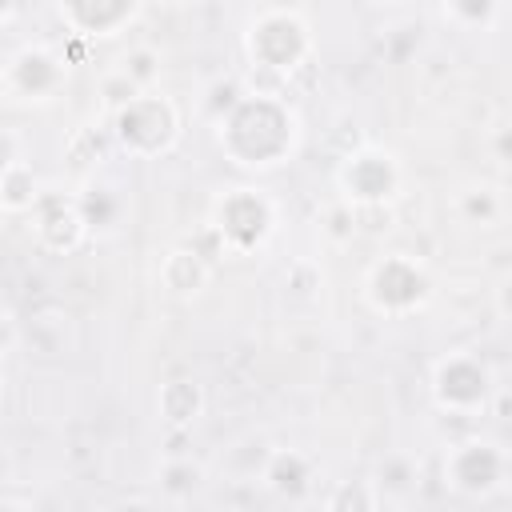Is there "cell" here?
<instances>
[{
	"mask_svg": "<svg viewBox=\"0 0 512 512\" xmlns=\"http://www.w3.org/2000/svg\"><path fill=\"white\" fill-rule=\"evenodd\" d=\"M400 188V168L380 148H360L340 164V192L352 208H380Z\"/></svg>",
	"mask_w": 512,
	"mask_h": 512,
	"instance_id": "4",
	"label": "cell"
},
{
	"mask_svg": "<svg viewBox=\"0 0 512 512\" xmlns=\"http://www.w3.org/2000/svg\"><path fill=\"white\" fill-rule=\"evenodd\" d=\"M120 72H124L132 84L148 88V84L160 76V56H156V48H132V52L120 60Z\"/></svg>",
	"mask_w": 512,
	"mask_h": 512,
	"instance_id": "17",
	"label": "cell"
},
{
	"mask_svg": "<svg viewBox=\"0 0 512 512\" xmlns=\"http://www.w3.org/2000/svg\"><path fill=\"white\" fill-rule=\"evenodd\" d=\"M104 152H108V144H104V136L96 132V128H76L72 136H68V144H64V160H68V168H76V172H88V168H96L100 160H104Z\"/></svg>",
	"mask_w": 512,
	"mask_h": 512,
	"instance_id": "14",
	"label": "cell"
},
{
	"mask_svg": "<svg viewBox=\"0 0 512 512\" xmlns=\"http://www.w3.org/2000/svg\"><path fill=\"white\" fill-rule=\"evenodd\" d=\"M448 484L456 492H468V496H484L500 484V472H504V456L496 452V444H484V440H468L460 444L452 456H448Z\"/></svg>",
	"mask_w": 512,
	"mask_h": 512,
	"instance_id": "8",
	"label": "cell"
},
{
	"mask_svg": "<svg viewBox=\"0 0 512 512\" xmlns=\"http://www.w3.org/2000/svg\"><path fill=\"white\" fill-rule=\"evenodd\" d=\"M444 12L464 28H484L496 20L500 0H444Z\"/></svg>",
	"mask_w": 512,
	"mask_h": 512,
	"instance_id": "16",
	"label": "cell"
},
{
	"mask_svg": "<svg viewBox=\"0 0 512 512\" xmlns=\"http://www.w3.org/2000/svg\"><path fill=\"white\" fill-rule=\"evenodd\" d=\"M460 212L472 220V224H492L500 216V196L492 188H472L460 196Z\"/></svg>",
	"mask_w": 512,
	"mask_h": 512,
	"instance_id": "18",
	"label": "cell"
},
{
	"mask_svg": "<svg viewBox=\"0 0 512 512\" xmlns=\"http://www.w3.org/2000/svg\"><path fill=\"white\" fill-rule=\"evenodd\" d=\"M492 144H496V156L512 164V124H504V128L496 132V140H492Z\"/></svg>",
	"mask_w": 512,
	"mask_h": 512,
	"instance_id": "21",
	"label": "cell"
},
{
	"mask_svg": "<svg viewBox=\"0 0 512 512\" xmlns=\"http://www.w3.org/2000/svg\"><path fill=\"white\" fill-rule=\"evenodd\" d=\"M208 276H212V264L208 256H200L196 248H172L164 252L160 260V288L176 300H192L208 288Z\"/></svg>",
	"mask_w": 512,
	"mask_h": 512,
	"instance_id": "9",
	"label": "cell"
},
{
	"mask_svg": "<svg viewBox=\"0 0 512 512\" xmlns=\"http://www.w3.org/2000/svg\"><path fill=\"white\" fill-rule=\"evenodd\" d=\"M156 408H160V416H164V424H168L172 432H184V428H192V424L200 420V412H204V392H200L196 380H168V384H160Z\"/></svg>",
	"mask_w": 512,
	"mask_h": 512,
	"instance_id": "11",
	"label": "cell"
},
{
	"mask_svg": "<svg viewBox=\"0 0 512 512\" xmlns=\"http://www.w3.org/2000/svg\"><path fill=\"white\" fill-rule=\"evenodd\" d=\"M4 84H8V92H12L16 100L48 104V100L68 84V64H64V56H56L52 48H44V44L32 48V44H28V48H20V52L8 60Z\"/></svg>",
	"mask_w": 512,
	"mask_h": 512,
	"instance_id": "6",
	"label": "cell"
},
{
	"mask_svg": "<svg viewBox=\"0 0 512 512\" xmlns=\"http://www.w3.org/2000/svg\"><path fill=\"white\" fill-rule=\"evenodd\" d=\"M140 92H144V88H140V84H132V80L120 72V68H116V72H108V76L100 80V96H104L112 108H124V104H132Z\"/></svg>",
	"mask_w": 512,
	"mask_h": 512,
	"instance_id": "19",
	"label": "cell"
},
{
	"mask_svg": "<svg viewBox=\"0 0 512 512\" xmlns=\"http://www.w3.org/2000/svg\"><path fill=\"white\" fill-rule=\"evenodd\" d=\"M372 4H400V0H372Z\"/></svg>",
	"mask_w": 512,
	"mask_h": 512,
	"instance_id": "24",
	"label": "cell"
},
{
	"mask_svg": "<svg viewBox=\"0 0 512 512\" xmlns=\"http://www.w3.org/2000/svg\"><path fill=\"white\" fill-rule=\"evenodd\" d=\"M368 296H372V304L380 312L400 316V312L416 308L428 296V276H424V268L416 260H408L404 252H396V256H384L368 272Z\"/></svg>",
	"mask_w": 512,
	"mask_h": 512,
	"instance_id": "7",
	"label": "cell"
},
{
	"mask_svg": "<svg viewBox=\"0 0 512 512\" xmlns=\"http://www.w3.org/2000/svg\"><path fill=\"white\" fill-rule=\"evenodd\" d=\"M376 504H380V496H376L368 484H356V488L344 484V488L328 500V508H376Z\"/></svg>",
	"mask_w": 512,
	"mask_h": 512,
	"instance_id": "20",
	"label": "cell"
},
{
	"mask_svg": "<svg viewBox=\"0 0 512 512\" xmlns=\"http://www.w3.org/2000/svg\"><path fill=\"white\" fill-rule=\"evenodd\" d=\"M88 216L80 204H52L40 224H36V240L48 248V252H76L88 236Z\"/></svg>",
	"mask_w": 512,
	"mask_h": 512,
	"instance_id": "10",
	"label": "cell"
},
{
	"mask_svg": "<svg viewBox=\"0 0 512 512\" xmlns=\"http://www.w3.org/2000/svg\"><path fill=\"white\" fill-rule=\"evenodd\" d=\"M308 480H312V460L304 452H272L268 464H264V484L280 496H304L308 492Z\"/></svg>",
	"mask_w": 512,
	"mask_h": 512,
	"instance_id": "13",
	"label": "cell"
},
{
	"mask_svg": "<svg viewBox=\"0 0 512 512\" xmlns=\"http://www.w3.org/2000/svg\"><path fill=\"white\" fill-rule=\"evenodd\" d=\"M272 224H276V208L260 188H228L216 200L212 228L220 236V248H232V252L260 248L272 236Z\"/></svg>",
	"mask_w": 512,
	"mask_h": 512,
	"instance_id": "3",
	"label": "cell"
},
{
	"mask_svg": "<svg viewBox=\"0 0 512 512\" xmlns=\"http://www.w3.org/2000/svg\"><path fill=\"white\" fill-rule=\"evenodd\" d=\"M504 308L512 312V280H508V288H504Z\"/></svg>",
	"mask_w": 512,
	"mask_h": 512,
	"instance_id": "23",
	"label": "cell"
},
{
	"mask_svg": "<svg viewBox=\"0 0 512 512\" xmlns=\"http://www.w3.org/2000/svg\"><path fill=\"white\" fill-rule=\"evenodd\" d=\"M200 480H204V468H200L188 452H184V456H168L164 468H160V484H164V492H172V496H184V492L200 488Z\"/></svg>",
	"mask_w": 512,
	"mask_h": 512,
	"instance_id": "15",
	"label": "cell"
},
{
	"mask_svg": "<svg viewBox=\"0 0 512 512\" xmlns=\"http://www.w3.org/2000/svg\"><path fill=\"white\" fill-rule=\"evenodd\" d=\"M44 200V188L32 172V160H4V176H0V204L8 216H20V212H32L36 204Z\"/></svg>",
	"mask_w": 512,
	"mask_h": 512,
	"instance_id": "12",
	"label": "cell"
},
{
	"mask_svg": "<svg viewBox=\"0 0 512 512\" xmlns=\"http://www.w3.org/2000/svg\"><path fill=\"white\" fill-rule=\"evenodd\" d=\"M432 392H436V404L452 416H476L484 412L488 396H492V376L480 360L472 356H448L440 360L436 368V380H432Z\"/></svg>",
	"mask_w": 512,
	"mask_h": 512,
	"instance_id": "5",
	"label": "cell"
},
{
	"mask_svg": "<svg viewBox=\"0 0 512 512\" xmlns=\"http://www.w3.org/2000/svg\"><path fill=\"white\" fill-rule=\"evenodd\" d=\"M16 4H20V0H4V24H12V16H16Z\"/></svg>",
	"mask_w": 512,
	"mask_h": 512,
	"instance_id": "22",
	"label": "cell"
},
{
	"mask_svg": "<svg viewBox=\"0 0 512 512\" xmlns=\"http://www.w3.org/2000/svg\"><path fill=\"white\" fill-rule=\"evenodd\" d=\"M244 44H248V56H252L256 68L284 76V72H296L308 60L312 32H308L300 12H292V8H264L248 24Z\"/></svg>",
	"mask_w": 512,
	"mask_h": 512,
	"instance_id": "1",
	"label": "cell"
},
{
	"mask_svg": "<svg viewBox=\"0 0 512 512\" xmlns=\"http://www.w3.org/2000/svg\"><path fill=\"white\" fill-rule=\"evenodd\" d=\"M176 132H180V116L172 100L156 92H140L132 104L116 108V120H112V140L128 156H140V160L168 152L176 144Z\"/></svg>",
	"mask_w": 512,
	"mask_h": 512,
	"instance_id": "2",
	"label": "cell"
}]
</instances>
